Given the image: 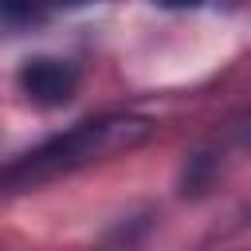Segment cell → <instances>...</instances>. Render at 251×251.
<instances>
[{
    "instance_id": "3",
    "label": "cell",
    "mask_w": 251,
    "mask_h": 251,
    "mask_svg": "<svg viewBox=\"0 0 251 251\" xmlns=\"http://www.w3.org/2000/svg\"><path fill=\"white\" fill-rule=\"evenodd\" d=\"M43 8H47V0H0V16L12 24L35 20V16H43Z\"/></svg>"
},
{
    "instance_id": "5",
    "label": "cell",
    "mask_w": 251,
    "mask_h": 251,
    "mask_svg": "<svg viewBox=\"0 0 251 251\" xmlns=\"http://www.w3.org/2000/svg\"><path fill=\"white\" fill-rule=\"evenodd\" d=\"M47 4H86V0H47Z\"/></svg>"
},
{
    "instance_id": "1",
    "label": "cell",
    "mask_w": 251,
    "mask_h": 251,
    "mask_svg": "<svg viewBox=\"0 0 251 251\" xmlns=\"http://www.w3.org/2000/svg\"><path fill=\"white\" fill-rule=\"evenodd\" d=\"M153 122L149 118H133V114H110L98 122H82L51 141H43L39 149L24 153L20 161L0 169V192H20V188H35L43 180L67 176L82 165L106 161L114 153H126L141 141H149Z\"/></svg>"
},
{
    "instance_id": "2",
    "label": "cell",
    "mask_w": 251,
    "mask_h": 251,
    "mask_svg": "<svg viewBox=\"0 0 251 251\" xmlns=\"http://www.w3.org/2000/svg\"><path fill=\"white\" fill-rule=\"evenodd\" d=\"M20 86L35 106H63L78 90V71L67 59H27L20 71Z\"/></svg>"
},
{
    "instance_id": "4",
    "label": "cell",
    "mask_w": 251,
    "mask_h": 251,
    "mask_svg": "<svg viewBox=\"0 0 251 251\" xmlns=\"http://www.w3.org/2000/svg\"><path fill=\"white\" fill-rule=\"evenodd\" d=\"M165 8H192V4H200V0H161Z\"/></svg>"
}]
</instances>
